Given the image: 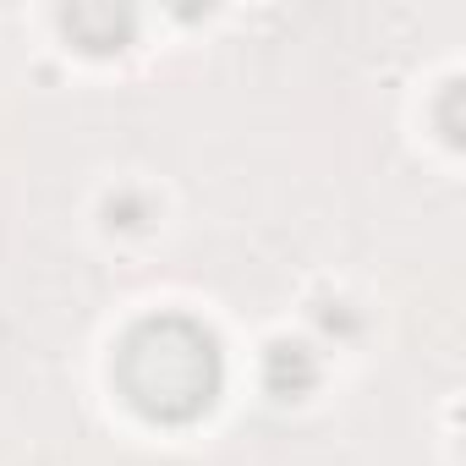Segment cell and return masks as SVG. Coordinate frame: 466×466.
I'll return each instance as SVG.
<instances>
[{"instance_id":"6da1fadb","label":"cell","mask_w":466,"mask_h":466,"mask_svg":"<svg viewBox=\"0 0 466 466\" xmlns=\"http://www.w3.org/2000/svg\"><path fill=\"white\" fill-rule=\"evenodd\" d=\"M116 384L127 395V406L148 422H192L214 406L219 384H225V362L214 335L198 319L181 313H159L143 319L121 351H116Z\"/></svg>"}]
</instances>
